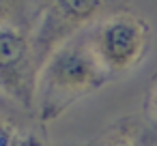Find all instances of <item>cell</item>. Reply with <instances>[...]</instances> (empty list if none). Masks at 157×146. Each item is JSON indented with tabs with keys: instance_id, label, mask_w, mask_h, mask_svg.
I'll list each match as a JSON object with an SVG mask.
<instances>
[{
	"instance_id": "cell-1",
	"label": "cell",
	"mask_w": 157,
	"mask_h": 146,
	"mask_svg": "<svg viewBox=\"0 0 157 146\" xmlns=\"http://www.w3.org/2000/svg\"><path fill=\"white\" fill-rule=\"evenodd\" d=\"M110 80L90 47L88 32H78L52 50L39 67L33 110L43 125L54 122L75 101L99 90Z\"/></svg>"
},
{
	"instance_id": "cell-2",
	"label": "cell",
	"mask_w": 157,
	"mask_h": 146,
	"mask_svg": "<svg viewBox=\"0 0 157 146\" xmlns=\"http://www.w3.org/2000/svg\"><path fill=\"white\" fill-rule=\"evenodd\" d=\"M86 32L95 56L110 77L136 69L146 58L153 37L148 22L127 11L101 17Z\"/></svg>"
},
{
	"instance_id": "cell-3",
	"label": "cell",
	"mask_w": 157,
	"mask_h": 146,
	"mask_svg": "<svg viewBox=\"0 0 157 146\" xmlns=\"http://www.w3.org/2000/svg\"><path fill=\"white\" fill-rule=\"evenodd\" d=\"M35 60H37L35 47L26 39V35L20 28L5 22L0 28L2 90L26 107H33L35 103V82L39 73Z\"/></svg>"
},
{
	"instance_id": "cell-4",
	"label": "cell",
	"mask_w": 157,
	"mask_h": 146,
	"mask_svg": "<svg viewBox=\"0 0 157 146\" xmlns=\"http://www.w3.org/2000/svg\"><path fill=\"white\" fill-rule=\"evenodd\" d=\"M103 7L105 0H52V7L33 41L39 67L52 50H56L73 35L82 32V28L90 24Z\"/></svg>"
},
{
	"instance_id": "cell-5",
	"label": "cell",
	"mask_w": 157,
	"mask_h": 146,
	"mask_svg": "<svg viewBox=\"0 0 157 146\" xmlns=\"http://www.w3.org/2000/svg\"><path fill=\"white\" fill-rule=\"evenodd\" d=\"M2 146H43V140L30 129H20L7 116L2 118Z\"/></svg>"
},
{
	"instance_id": "cell-6",
	"label": "cell",
	"mask_w": 157,
	"mask_h": 146,
	"mask_svg": "<svg viewBox=\"0 0 157 146\" xmlns=\"http://www.w3.org/2000/svg\"><path fill=\"white\" fill-rule=\"evenodd\" d=\"M146 114L157 120V80L148 86V92H146Z\"/></svg>"
},
{
	"instance_id": "cell-7",
	"label": "cell",
	"mask_w": 157,
	"mask_h": 146,
	"mask_svg": "<svg viewBox=\"0 0 157 146\" xmlns=\"http://www.w3.org/2000/svg\"><path fill=\"white\" fill-rule=\"evenodd\" d=\"M103 146H140L133 137H129L127 133H123V135H114V137H110Z\"/></svg>"
}]
</instances>
